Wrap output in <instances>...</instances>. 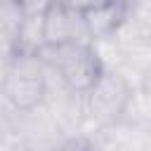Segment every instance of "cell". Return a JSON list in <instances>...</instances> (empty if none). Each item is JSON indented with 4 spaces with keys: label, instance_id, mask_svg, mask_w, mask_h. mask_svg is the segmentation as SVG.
I'll list each match as a JSON object with an SVG mask.
<instances>
[{
    "label": "cell",
    "instance_id": "cell-2",
    "mask_svg": "<svg viewBox=\"0 0 151 151\" xmlns=\"http://www.w3.org/2000/svg\"><path fill=\"white\" fill-rule=\"evenodd\" d=\"M132 99V85L118 71H104L97 83L83 94L85 113H90L97 123L109 125L120 113H125Z\"/></svg>",
    "mask_w": 151,
    "mask_h": 151
},
{
    "label": "cell",
    "instance_id": "cell-1",
    "mask_svg": "<svg viewBox=\"0 0 151 151\" xmlns=\"http://www.w3.org/2000/svg\"><path fill=\"white\" fill-rule=\"evenodd\" d=\"M40 57L47 66L61 73V78L73 92H80V94H85L104 73V66L94 54L92 45H80V42L47 45L40 52Z\"/></svg>",
    "mask_w": 151,
    "mask_h": 151
},
{
    "label": "cell",
    "instance_id": "cell-6",
    "mask_svg": "<svg viewBox=\"0 0 151 151\" xmlns=\"http://www.w3.org/2000/svg\"><path fill=\"white\" fill-rule=\"evenodd\" d=\"M26 14H45L57 0H17Z\"/></svg>",
    "mask_w": 151,
    "mask_h": 151
},
{
    "label": "cell",
    "instance_id": "cell-5",
    "mask_svg": "<svg viewBox=\"0 0 151 151\" xmlns=\"http://www.w3.org/2000/svg\"><path fill=\"white\" fill-rule=\"evenodd\" d=\"M47 47V33H45V14H28L21 24L14 42V52H31L40 54Z\"/></svg>",
    "mask_w": 151,
    "mask_h": 151
},
{
    "label": "cell",
    "instance_id": "cell-3",
    "mask_svg": "<svg viewBox=\"0 0 151 151\" xmlns=\"http://www.w3.org/2000/svg\"><path fill=\"white\" fill-rule=\"evenodd\" d=\"M5 99L19 113L33 111L47 99V83L42 73H24L17 68H5Z\"/></svg>",
    "mask_w": 151,
    "mask_h": 151
},
{
    "label": "cell",
    "instance_id": "cell-4",
    "mask_svg": "<svg viewBox=\"0 0 151 151\" xmlns=\"http://www.w3.org/2000/svg\"><path fill=\"white\" fill-rule=\"evenodd\" d=\"M83 14H85V21H87V28H90L92 40L109 38L125 21V17H127V2L125 0L99 2V5H92V7L83 9Z\"/></svg>",
    "mask_w": 151,
    "mask_h": 151
},
{
    "label": "cell",
    "instance_id": "cell-7",
    "mask_svg": "<svg viewBox=\"0 0 151 151\" xmlns=\"http://www.w3.org/2000/svg\"><path fill=\"white\" fill-rule=\"evenodd\" d=\"M28 151H52V149H28Z\"/></svg>",
    "mask_w": 151,
    "mask_h": 151
}]
</instances>
